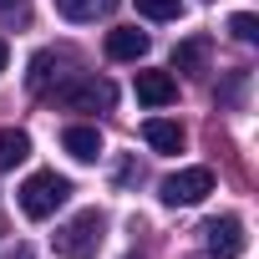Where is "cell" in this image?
<instances>
[{
    "label": "cell",
    "instance_id": "6da1fadb",
    "mask_svg": "<svg viewBox=\"0 0 259 259\" xmlns=\"http://www.w3.org/2000/svg\"><path fill=\"white\" fill-rule=\"evenodd\" d=\"M102 234H107V219H102L97 208H81L76 219H66V224L51 234V244H56V254H66V259H92V254L102 249Z\"/></svg>",
    "mask_w": 259,
    "mask_h": 259
},
{
    "label": "cell",
    "instance_id": "7a4b0ae2",
    "mask_svg": "<svg viewBox=\"0 0 259 259\" xmlns=\"http://www.w3.org/2000/svg\"><path fill=\"white\" fill-rule=\"evenodd\" d=\"M66 198H71V183H66L56 168H41V173H31V178L21 183V213H26V219H51Z\"/></svg>",
    "mask_w": 259,
    "mask_h": 259
},
{
    "label": "cell",
    "instance_id": "3957f363",
    "mask_svg": "<svg viewBox=\"0 0 259 259\" xmlns=\"http://www.w3.org/2000/svg\"><path fill=\"white\" fill-rule=\"evenodd\" d=\"M51 102L56 107H71V112H107L117 102V87L107 76H66V81H56Z\"/></svg>",
    "mask_w": 259,
    "mask_h": 259
},
{
    "label": "cell",
    "instance_id": "277c9868",
    "mask_svg": "<svg viewBox=\"0 0 259 259\" xmlns=\"http://www.w3.org/2000/svg\"><path fill=\"white\" fill-rule=\"evenodd\" d=\"M213 193V168H178L173 178H163V203H203Z\"/></svg>",
    "mask_w": 259,
    "mask_h": 259
},
{
    "label": "cell",
    "instance_id": "5b68a950",
    "mask_svg": "<svg viewBox=\"0 0 259 259\" xmlns=\"http://www.w3.org/2000/svg\"><path fill=\"white\" fill-rule=\"evenodd\" d=\"M203 249H208L213 259H239V254H244V224H239L234 213L208 219V224H203Z\"/></svg>",
    "mask_w": 259,
    "mask_h": 259
},
{
    "label": "cell",
    "instance_id": "8992f818",
    "mask_svg": "<svg viewBox=\"0 0 259 259\" xmlns=\"http://www.w3.org/2000/svg\"><path fill=\"white\" fill-rule=\"evenodd\" d=\"M107 56H112V61H143V56H148V31H138V26L107 31Z\"/></svg>",
    "mask_w": 259,
    "mask_h": 259
},
{
    "label": "cell",
    "instance_id": "52a82bcc",
    "mask_svg": "<svg viewBox=\"0 0 259 259\" xmlns=\"http://www.w3.org/2000/svg\"><path fill=\"white\" fill-rule=\"evenodd\" d=\"M138 102L168 107V102H178V81H173L168 71H138Z\"/></svg>",
    "mask_w": 259,
    "mask_h": 259
},
{
    "label": "cell",
    "instance_id": "ba28073f",
    "mask_svg": "<svg viewBox=\"0 0 259 259\" xmlns=\"http://www.w3.org/2000/svg\"><path fill=\"white\" fill-rule=\"evenodd\" d=\"M61 148H66L76 163H92V158L102 153V133H97V127H87V122H71L66 133H61Z\"/></svg>",
    "mask_w": 259,
    "mask_h": 259
},
{
    "label": "cell",
    "instance_id": "9c48e42d",
    "mask_svg": "<svg viewBox=\"0 0 259 259\" xmlns=\"http://www.w3.org/2000/svg\"><path fill=\"white\" fill-rule=\"evenodd\" d=\"M208 51H213V36H188L173 46V71H203L208 66Z\"/></svg>",
    "mask_w": 259,
    "mask_h": 259
},
{
    "label": "cell",
    "instance_id": "30bf717a",
    "mask_svg": "<svg viewBox=\"0 0 259 259\" xmlns=\"http://www.w3.org/2000/svg\"><path fill=\"white\" fill-rule=\"evenodd\" d=\"M143 138H148V148H158V153H183V127L168 122V117H148V122H143Z\"/></svg>",
    "mask_w": 259,
    "mask_h": 259
},
{
    "label": "cell",
    "instance_id": "8fae6325",
    "mask_svg": "<svg viewBox=\"0 0 259 259\" xmlns=\"http://www.w3.org/2000/svg\"><path fill=\"white\" fill-rule=\"evenodd\" d=\"M26 158H31V138L21 127H0V168H16Z\"/></svg>",
    "mask_w": 259,
    "mask_h": 259
},
{
    "label": "cell",
    "instance_id": "7c38bea8",
    "mask_svg": "<svg viewBox=\"0 0 259 259\" xmlns=\"http://www.w3.org/2000/svg\"><path fill=\"white\" fill-rule=\"evenodd\" d=\"M56 11L66 21H97V16H112L117 0H56Z\"/></svg>",
    "mask_w": 259,
    "mask_h": 259
},
{
    "label": "cell",
    "instance_id": "4fadbf2b",
    "mask_svg": "<svg viewBox=\"0 0 259 259\" xmlns=\"http://www.w3.org/2000/svg\"><path fill=\"white\" fill-rule=\"evenodd\" d=\"M229 36L244 41V46H254V41H259V21H254L249 11H239V16H229Z\"/></svg>",
    "mask_w": 259,
    "mask_h": 259
},
{
    "label": "cell",
    "instance_id": "5bb4252c",
    "mask_svg": "<svg viewBox=\"0 0 259 259\" xmlns=\"http://www.w3.org/2000/svg\"><path fill=\"white\" fill-rule=\"evenodd\" d=\"M51 66H56V56H51V51H41V56L31 61V76H26V81H31V92H46V87H51V76H56Z\"/></svg>",
    "mask_w": 259,
    "mask_h": 259
},
{
    "label": "cell",
    "instance_id": "9a60e30c",
    "mask_svg": "<svg viewBox=\"0 0 259 259\" xmlns=\"http://www.w3.org/2000/svg\"><path fill=\"white\" fill-rule=\"evenodd\" d=\"M138 11H143L148 21H178L183 0H138Z\"/></svg>",
    "mask_w": 259,
    "mask_h": 259
},
{
    "label": "cell",
    "instance_id": "2e32d148",
    "mask_svg": "<svg viewBox=\"0 0 259 259\" xmlns=\"http://www.w3.org/2000/svg\"><path fill=\"white\" fill-rule=\"evenodd\" d=\"M21 6H26V0H0V11H11V16H16Z\"/></svg>",
    "mask_w": 259,
    "mask_h": 259
},
{
    "label": "cell",
    "instance_id": "e0dca14e",
    "mask_svg": "<svg viewBox=\"0 0 259 259\" xmlns=\"http://www.w3.org/2000/svg\"><path fill=\"white\" fill-rule=\"evenodd\" d=\"M6 259H31V249H26V244H21V249H16V254H6Z\"/></svg>",
    "mask_w": 259,
    "mask_h": 259
},
{
    "label": "cell",
    "instance_id": "ac0fdd59",
    "mask_svg": "<svg viewBox=\"0 0 259 259\" xmlns=\"http://www.w3.org/2000/svg\"><path fill=\"white\" fill-rule=\"evenodd\" d=\"M0 71H6V46H0Z\"/></svg>",
    "mask_w": 259,
    "mask_h": 259
}]
</instances>
